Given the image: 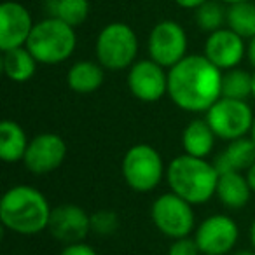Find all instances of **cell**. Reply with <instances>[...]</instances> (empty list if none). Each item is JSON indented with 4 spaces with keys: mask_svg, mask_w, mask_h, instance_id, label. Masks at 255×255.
<instances>
[{
    "mask_svg": "<svg viewBox=\"0 0 255 255\" xmlns=\"http://www.w3.org/2000/svg\"><path fill=\"white\" fill-rule=\"evenodd\" d=\"M168 96L185 112H206L222 98V70L205 54H187L168 70Z\"/></svg>",
    "mask_w": 255,
    "mask_h": 255,
    "instance_id": "cell-1",
    "label": "cell"
},
{
    "mask_svg": "<svg viewBox=\"0 0 255 255\" xmlns=\"http://www.w3.org/2000/svg\"><path fill=\"white\" fill-rule=\"evenodd\" d=\"M53 208L47 198L32 185H14L0 199V222L21 236H33L47 229Z\"/></svg>",
    "mask_w": 255,
    "mask_h": 255,
    "instance_id": "cell-2",
    "label": "cell"
},
{
    "mask_svg": "<svg viewBox=\"0 0 255 255\" xmlns=\"http://www.w3.org/2000/svg\"><path fill=\"white\" fill-rule=\"evenodd\" d=\"M166 180L170 191L191 205H205L217 192L219 171L215 164L205 157L182 154L168 164Z\"/></svg>",
    "mask_w": 255,
    "mask_h": 255,
    "instance_id": "cell-3",
    "label": "cell"
},
{
    "mask_svg": "<svg viewBox=\"0 0 255 255\" xmlns=\"http://www.w3.org/2000/svg\"><path fill=\"white\" fill-rule=\"evenodd\" d=\"M77 46V35L74 26L61 19L51 18L35 23L28 37L26 47L42 65H58L67 61Z\"/></svg>",
    "mask_w": 255,
    "mask_h": 255,
    "instance_id": "cell-4",
    "label": "cell"
},
{
    "mask_svg": "<svg viewBox=\"0 0 255 255\" xmlns=\"http://www.w3.org/2000/svg\"><path fill=\"white\" fill-rule=\"evenodd\" d=\"M96 58L103 68L124 70L136 61L138 39L135 30L126 23H109L96 39Z\"/></svg>",
    "mask_w": 255,
    "mask_h": 255,
    "instance_id": "cell-5",
    "label": "cell"
},
{
    "mask_svg": "<svg viewBox=\"0 0 255 255\" xmlns=\"http://www.w3.org/2000/svg\"><path fill=\"white\" fill-rule=\"evenodd\" d=\"M123 178L135 192H150L164 177L161 154L149 143H135L126 150L121 163Z\"/></svg>",
    "mask_w": 255,
    "mask_h": 255,
    "instance_id": "cell-6",
    "label": "cell"
},
{
    "mask_svg": "<svg viewBox=\"0 0 255 255\" xmlns=\"http://www.w3.org/2000/svg\"><path fill=\"white\" fill-rule=\"evenodd\" d=\"M205 114V119L208 121L217 138L227 142L247 136L252 131L255 119L247 100H233L224 96L217 100Z\"/></svg>",
    "mask_w": 255,
    "mask_h": 255,
    "instance_id": "cell-7",
    "label": "cell"
},
{
    "mask_svg": "<svg viewBox=\"0 0 255 255\" xmlns=\"http://www.w3.org/2000/svg\"><path fill=\"white\" fill-rule=\"evenodd\" d=\"M192 206L194 205L170 191L154 199L150 217L161 234L177 240V238L189 236L194 231L196 215Z\"/></svg>",
    "mask_w": 255,
    "mask_h": 255,
    "instance_id": "cell-8",
    "label": "cell"
},
{
    "mask_svg": "<svg viewBox=\"0 0 255 255\" xmlns=\"http://www.w3.org/2000/svg\"><path fill=\"white\" fill-rule=\"evenodd\" d=\"M147 49L150 60L170 70L187 56V33L177 21L164 19L150 30Z\"/></svg>",
    "mask_w": 255,
    "mask_h": 255,
    "instance_id": "cell-9",
    "label": "cell"
},
{
    "mask_svg": "<svg viewBox=\"0 0 255 255\" xmlns=\"http://www.w3.org/2000/svg\"><path fill=\"white\" fill-rule=\"evenodd\" d=\"M238 224L224 213L206 217L194 234L201 255H227L238 243Z\"/></svg>",
    "mask_w": 255,
    "mask_h": 255,
    "instance_id": "cell-10",
    "label": "cell"
},
{
    "mask_svg": "<svg viewBox=\"0 0 255 255\" xmlns=\"http://www.w3.org/2000/svg\"><path fill=\"white\" fill-rule=\"evenodd\" d=\"M67 143L56 133H40L33 136L23 157L25 168L33 175H49L63 164Z\"/></svg>",
    "mask_w": 255,
    "mask_h": 255,
    "instance_id": "cell-11",
    "label": "cell"
},
{
    "mask_svg": "<svg viewBox=\"0 0 255 255\" xmlns=\"http://www.w3.org/2000/svg\"><path fill=\"white\" fill-rule=\"evenodd\" d=\"M128 88L136 100L154 103L168 95V74L154 60H140L129 67Z\"/></svg>",
    "mask_w": 255,
    "mask_h": 255,
    "instance_id": "cell-12",
    "label": "cell"
},
{
    "mask_svg": "<svg viewBox=\"0 0 255 255\" xmlns=\"http://www.w3.org/2000/svg\"><path fill=\"white\" fill-rule=\"evenodd\" d=\"M47 231L60 243H81L91 233V215L77 205H60L51 212Z\"/></svg>",
    "mask_w": 255,
    "mask_h": 255,
    "instance_id": "cell-13",
    "label": "cell"
},
{
    "mask_svg": "<svg viewBox=\"0 0 255 255\" xmlns=\"http://www.w3.org/2000/svg\"><path fill=\"white\" fill-rule=\"evenodd\" d=\"M35 23L25 5L7 0L0 5V49L9 51L28 42Z\"/></svg>",
    "mask_w": 255,
    "mask_h": 255,
    "instance_id": "cell-14",
    "label": "cell"
},
{
    "mask_svg": "<svg viewBox=\"0 0 255 255\" xmlns=\"http://www.w3.org/2000/svg\"><path fill=\"white\" fill-rule=\"evenodd\" d=\"M205 54L217 68L220 70H231L241 63L247 54V46L243 37H240L231 28H220L212 32L205 42Z\"/></svg>",
    "mask_w": 255,
    "mask_h": 255,
    "instance_id": "cell-15",
    "label": "cell"
},
{
    "mask_svg": "<svg viewBox=\"0 0 255 255\" xmlns=\"http://www.w3.org/2000/svg\"><path fill=\"white\" fill-rule=\"evenodd\" d=\"M252 189L247 177L241 171H226L219 173L215 196L224 206L231 210H240L248 205L252 196Z\"/></svg>",
    "mask_w": 255,
    "mask_h": 255,
    "instance_id": "cell-16",
    "label": "cell"
},
{
    "mask_svg": "<svg viewBox=\"0 0 255 255\" xmlns=\"http://www.w3.org/2000/svg\"><path fill=\"white\" fill-rule=\"evenodd\" d=\"M255 163V142L252 138H238L217 156L215 168L219 173L226 171H247Z\"/></svg>",
    "mask_w": 255,
    "mask_h": 255,
    "instance_id": "cell-17",
    "label": "cell"
},
{
    "mask_svg": "<svg viewBox=\"0 0 255 255\" xmlns=\"http://www.w3.org/2000/svg\"><path fill=\"white\" fill-rule=\"evenodd\" d=\"M215 133L206 119H192L182 131V147L185 154L194 157H208L215 145Z\"/></svg>",
    "mask_w": 255,
    "mask_h": 255,
    "instance_id": "cell-18",
    "label": "cell"
},
{
    "mask_svg": "<svg viewBox=\"0 0 255 255\" xmlns=\"http://www.w3.org/2000/svg\"><path fill=\"white\" fill-rule=\"evenodd\" d=\"M103 67L96 61L82 60L74 63L68 68L67 74V84L74 93L79 95H91L98 91L103 84Z\"/></svg>",
    "mask_w": 255,
    "mask_h": 255,
    "instance_id": "cell-19",
    "label": "cell"
},
{
    "mask_svg": "<svg viewBox=\"0 0 255 255\" xmlns=\"http://www.w3.org/2000/svg\"><path fill=\"white\" fill-rule=\"evenodd\" d=\"M28 136L18 123L11 119L2 121L0 124V157L7 164L23 161L28 149Z\"/></svg>",
    "mask_w": 255,
    "mask_h": 255,
    "instance_id": "cell-20",
    "label": "cell"
},
{
    "mask_svg": "<svg viewBox=\"0 0 255 255\" xmlns=\"http://www.w3.org/2000/svg\"><path fill=\"white\" fill-rule=\"evenodd\" d=\"M2 70L5 77L12 82H26L35 75L37 63L28 47H16V49L2 51Z\"/></svg>",
    "mask_w": 255,
    "mask_h": 255,
    "instance_id": "cell-21",
    "label": "cell"
},
{
    "mask_svg": "<svg viewBox=\"0 0 255 255\" xmlns=\"http://www.w3.org/2000/svg\"><path fill=\"white\" fill-rule=\"evenodd\" d=\"M227 28L236 32L243 39H252L255 35V4L247 2H238L231 4L227 9Z\"/></svg>",
    "mask_w": 255,
    "mask_h": 255,
    "instance_id": "cell-22",
    "label": "cell"
},
{
    "mask_svg": "<svg viewBox=\"0 0 255 255\" xmlns=\"http://www.w3.org/2000/svg\"><path fill=\"white\" fill-rule=\"evenodd\" d=\"M254 74L243 68H231L222 74V96L233 100H247L252 96Z\"/></svg>",
    "mask_w": 255,
    "mask_h": 255,
    "instance_id": "cell-23",
    "label": "cell"
},
{
    "mask_svg": "<svg viewBox=\"0 0 255 255\" xmlns=\"http://www.w3.org/2000/svg\"><path fill=\"white\" fill-rule=\"evenodd\" d=\"M51 14L70 26H79L88 19V0H51Z\"/></svg>",
    "mask_w": 255,
    "mask_h": 255,
    "instance_id": "cell-24",
    "label": "cell"
},
{
    "mask_svg": "<svg viewBox=\"0 0 255 255\" xmlns=\"http://www.w3.org/2000/svg\"><path fill=\"white\" fill-rule=\"evenodd\" d=\"M194 19L199 28L212 33L222 28L224 21L227 19V11H224L222 5L213 2V0H206L205 4L196 9Z\"/></svg>",
    "mask_w": 255,
    "mask_h": 255,
    "instance_id": "cell-25",
    "label": "cell"
},
{
    "mask_svg": "<svg viewBox=\"0 0 255 255\" xmlns=\"http://www.w3.org/2000/svg\"><path fill=\"white\" fill-rule=\"evenodd\" d=\"M119 229V217L114 210H98L91 213V233L98 236H112Z\"/></svg>",
    "mask_w": 255,
    "mask_h": 255,
    "instance_id": "cell-26",
    "label": "cell"
},
{
    "mask_svg": "<svg viewBox=\"0 0 255 255\" xmlns=\"http://www.w3.org/2000/svg\"><path fill=\"white\" fill-rule=\"evenodd\" d=\"M168 255H201V252L194 238L184 236L171 241L168 247Z\"/></svg>",
    "mask_w": 255,
    "mask_h": 255,
    "instance_id": "cell-27",
    "label": "cell"
},
{
    "mask_svg": "<svg viewBox=\"0 0 255 255\" xmlns=\"http://www.w3.org/2000/svg\"><path fill=\"white\" fill-rule=\"evenodd\" d=\"M60 255H98L96 250L93 247L86 243H72V245H65V248L61 250Z\"/></svg>",
    "mask_w": 255,
    "mask_h": 255,
    "instance_id": "cell-28",
    "label": "cell"
},
{
    "mask_svg": "<svg viewBox=\"0 0 255 255\" xmlns=\"http://www.w3.org/2000/svg\"><path fill=\"white\" fill-rule=\"evenodd\" d=\"M175 2L184 9H198L199 5L205 4L206 0H175Z\"/></svg>",
    "mask_w": 255,
    "mask_h": 255,
    "instance_id": "cell-29",
    "label": "cell"
},
{
    "mask_svg": "<svg viewBox=\"0 0 255 255\" xmlns=\"http://www.w3.org/2000/svg\"><path fill=\"white\" fill-rule=\"evenodd\" d=\"M247 58L248 61H250V65L255 68V35L250 39V42H248L247 46Z\"/></svg>",
    "mask_w": 255,
    "mask_h": 255,
    "instance_id": "cell-30",
    "label": "cell"
},
{
    "mask_svg": "<svg viewBox=\"0 0 255 255\" xmlns=\"http://www.w3.org/2000/svg\"><path fill=\"white\" fill-rule=\"evenodd\" d=\"M245 177H247L248 184H250V189L255 192V163L252 164V166L248 168L247 171H245Z\"/></svg>",
    "mask_w": 255,
    "mask_h": 255,
    "instance_id": "cell-31",
    "label": "cell"
},
{
    "mask_svg": "<svg viewBox=\"0 0 255 255\" xmlns=\"http://www.w3.org/2000/svg\"><path fill=\"white\" fill-rule=\"evenodd\" d=\"M250 241H252V245H254V248H255V219L252 220V224H250Z\"/></svg>",
    "mask_w": 255,
    "mask_h": 255,
    "instance_id": "cell-32",
    "label": "cell"
},
{
    "mask_svg": "<svg viewBox=\"0 0 255 255\" xmlns=\"http://www.w3.org/2000/svg\"><path fill=\"white\" fill-rule=\"evenodd\" d=\"M233 255H255V252H254V250H247V248H243V250L234 252Z\"/></svg>",
    "mask_w": 255,
    "mask_h": 255,
    "instance_id": "cell-33",
    "label": "cell"
},
{
    "mask_svg": "<svg viewBox=\"0 0 255 255\" xmlns=\"http://www.w3.org/2000/svg\"><path fill=\"white\" fill-rule=\"evenodd\" d=\"M220 2H224V4H238V2H247V0H220Z\"/></svg>",
    "mask_w": 255,
    "mask_h": 255,
    "instance_id": "cell-34",
    "label": "cell"
},
{
    "mask_svg": "<svg viewBox=\"0 0 255 255\" xmlns=\"http://www.w3.org/2000/svg\"><path fill=\"white\" fill-rule=\"evenodd\" d=\"M250 138L255 142V119H254V126H252V131H250Z\"/></svg>",
    "mask_w": 255,
    "mask_h": 255,
    "instance_id": "cell-35",
    "label": "cell"
},
{
    "mask_svg": "<svg viewBox=\"0 0 255 255\" xmlns=\"http://www.w3.org/2000/svg\"><path fill=\"white\" fill-rule=\"evenodd\" d=\"M252 98L255 100V72H254V84H252Z\"/></svg>",
    "mask_w": 255,
    "mask_h": 255,
    "instance_id": "cell-36",
    "label": "cell"
}]
</instances>
